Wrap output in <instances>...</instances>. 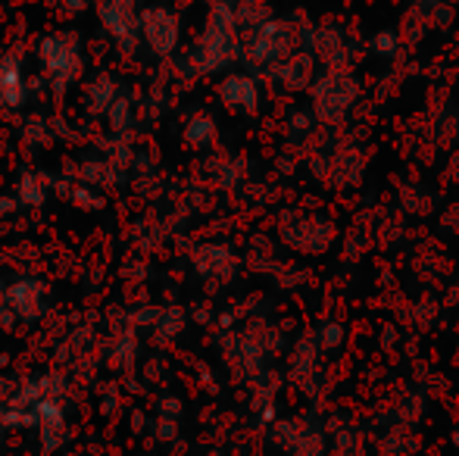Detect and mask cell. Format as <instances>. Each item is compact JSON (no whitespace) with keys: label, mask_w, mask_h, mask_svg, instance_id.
Returning <instances> with one entry per match:
<instances>
[{"label":"cell","mask_w":459,"mask_h":456,"mask_svg":"<svg viewBox=\"0 0 459 456\" xmlns=\"http://www.w3.org/2000/svg\"><path fill=\"white\" fill-rule=\"evenodd\" d=\"M366 47H368V54L378 56V60H397V56L403 54V35L394 29H381L368 38Z\"/></svg>","instance_id":"cell-16"},{"label":"cell","mask_w":459,"mask_h":456,"mask_svg":"<svg viewBox=\"0 0 459 456\" xmlns=\"http://www.w3.org/2000/svg\"><path fill=\"white\" fill-rule=\"evenodd\" d=\"M269 75H273L275 85H281L284 91L290 94H303L313 88V82L319 79V60H316L309 50H297V54H290L288 60H281L275 69H269Z\"/></svg>","instance_id":"cell-9"},{"label":"cell","mask_w":459,"mask_h":456,"mask_svg":"<svg viewBox=\"0 0 459 456\" xmlns=\"http://www.w3.org/2000/svg\"><path fill=\"white\" fill-rule=\"evenodd\" d=\"M41 201H44V188H38L31 176H22V182H19V203H41Z\"/></svg>","instance_id":"cell-19"},{"label":"cell","mask_w":459,"mask_h":456,"mask_svg":"<svg viewBox=\"0 0 459 456\" xmlns=\"http://www.w3.org/2000/svg\"><path fill=\"white\" fill-rule=\"evenodd\" d=\"M454 444L459 447V428H456V432H454Z\"/></svg>","instance_id":"cell-20"},{"label":"cell","mask_w":459,"mask_h":456,"mask_svg":"<svg viewBox=\"0 0 459 456\" xmlns=\"http://www.w3.org/2000/svg\"><path fill=\"white\" fill-rule=\"evenodd\" d=\"M231 4H235V16H238L241 31L260 29V25H266L269 19H275L269 0H231Z\"/></svg>","instance_id":"cell-14"},{"label":"cell","mask_w":459,"mask_h":456,"mask_svg":"<svg viewBox=\"0 0 459 456\" xmlns=\"http://www.w3.org/2000/svg\"><path fill=\"white\" fill-rule=\"evenodd\" d=\"M100 22L122 44H128L134 35H141V16L134 13V0H103Z\"/></svg>","instance_id":"cell-10"},{"label":"cell","mask_w":459,"mask_h":456,"mask_svg":"<svg viewBox=\"0 0 459 456\" xmlns=\"http://www.w3.org/2000/svg\"><path fill=\"white\" fill-rule=\"evenodd\" d=\"M22 69H19V63L13 60V56H4L0 60V104L6 107H19L25 98L22 91Z\"/></svg>","instance_id":"cell-13"},{"label":"cell","mask_w":459,"mask_h":456,"mask_svg":"<svg viewBox=\"0 0 459 456\" xmlns=\"http://www.w3.org/2000/svg\"><path fill=\"white\" fill-rule=\"evenodd\" d=\"M303 31V50L319 60L322 69H353L357 63V44L351 41L347 29L338 19H322V22H300Z\"/></svg>","instance_id":"cell-4"},{"label":"cell","mask_w":459,"mask_h":456,"mask_svg":"<svg viewBox=\"0 0 459 456\" xmlns=\"http://www.w3.org/2000/svg\"><path fill=\"white\" fill-rule=\"evenodd\" d=\"M219 100L235 113H256L263 104V88L254 73H225L219 82Z\"/></svg>","instance_id":"cell-8"},{"label":"cell","mask_w":459,"mask_h":456,"mask_svg":"<svg viewBox=\"0 0 459 456\" xmlns=\"http://www.w3.org/2000/svg\"><path fill=\"white\" fill-rule=\"evenodd\" d=\"M194 260H197V266L204 275H219V272L229 275L231 269H235V254H231L225 244H204Z\"/></svg>","instance_id":"cell-12"},{"label":"cell","mask_w":459,"mask_h":456,"mask_svg":"<svg viewBox=\"0 0 459 456\" xmlns=\"http://www.w3.org/2000/svg\"><path fill=\"white\" fill-rule=\"evenodd\" d=\"M216 119H212L210 113H194L191 119L185 122V141L191 147H197V151H204V147H210L212 141H216Z\"/></svg>","instance_id":"cell-15"},{"label":"cell","mask_w":459,"mask_h":456,"mask_svg":"<svg viewBox=\"0 0 459 456\" xmlns=\"http://www.w3.org/2000/svg\"><path fill=\"white\" fill-rule=\"evenodd\" d=\"M38 56H41L44 69H48L50 85L56 88V94H63L82 73V54L75 35H50L41 38L38 44Z\"/></svg>","instance_id":"cell-6"},{"label":"cell","mask_w":459,"mask_h":456,"mask_svg":"<svg viewBox=\"0 0 459 456\" xmlns=\"http://www.w3.org/2000/svg\"><path fill=\"white\" fill-rule=\"evenodd\" d=\"M313 338H316V344H319L322 353H332V350H338V347L344 344L347 331H344V325H341L338 319H325V323L316 329Z\"/></svg>","instance_id":"cell-17"},{"label":"cell","mask_w":459,"mask_h":456,"mask_svg":"<svg viewBox=\"0 0 459 456\" xmlns=\"http://www.w3.org/2000/svg\"><path fill=\"white\" fill-rule=\"evenodd\" d=\"M288 125H290V132H297V134H309L319 122H316L313 110H294L288 116Z\"/></svg>","instance_id":"cell-18"},{"label":"cell","mask_w":459,"mask_h":456,"mask_svg":"<svg viewBox=\"0 0 459 456\" xmlns=\"http://www.w3.org/2000/svg\"><path fill=\"white\" fill-rule=\"evenodd\" d=\"M41 294H44V288L38 285L35 279H25V281H19V285H13L10 291H6L4 304H6V310H10L13 316L35 319L38 313H41V306H44Z\"/></svg>","instance_id":"cell-11"},{"label":"cell","mask_w":459,"mask_h":456,"mask_svg":"<svg viewBox=\"0 0 459 456\" xmlns=\"http://www.w3.org/2000/svg\"><path fill=\"white\" fill-rule=\"evenodd\" d=\"M363 98L353 69H322L319 79L309 88V110L322 128H341Z\"/></svg>","instance_id":"cell-2"},{"label":"cell","mask_w":459,"mask_h":456,"mask_svg":"<svg viewBox=\"0 0 459 456\" xmlns=\"http://www.w3.org/2000/svg\"><path fill=\"white\" fill-rule=\"evenodd\" d=\"M241 25L231 0H212L204 35L187 50V66L197 75H212L241 60Z\"/></svg>","instance_id":"cell-1"},{"label":"cell","mask_w":459,"mask_h":456,"mask_svg":"<svg viewBox=\"0 0 459 456\" xmlns=\"http://www.w3.org/2000/svg\"><path fill=\"white\" fill-rule=\"evenodd\" d=\"M303 47V31L300 22L290 19H269L260 29L244 31L241 38V63L250 73H269L281 60H288L290 54Z\"/></svg>","instance_id":"cell-3"},{"label":"cell","mask_w":459,"mask_h":456,"mask_svg":"<svg viewBox=\"0 0 459 456\" xmlns=\"http://www.w3.org/2000/svg\"><path fill=\"white\" fill-rule=\"evenodd\" d=\"M141 35H144L147 47L160 56H169L182 41V22L172 10L166 6H151L141 13Z\"/></svg>","instance_id":"cell-7"},{"label":"cell","mask_w":459,"mask_h":456,"mask_svg":"<svg viewBox=\"0 0 459 456\" xmlns=\"http://www.w3.org/2000/svg\"><path fill=\"white\" fill-rule=\"evenodd\" d=\"M278 235L297 254L319 256L334 244V219L316 213H288L278 222Z\"/></svg>","instance_id":"cell-5"}]
</instances>
